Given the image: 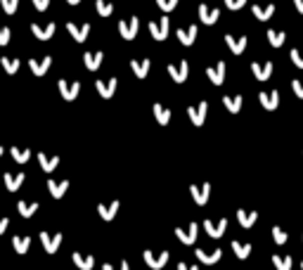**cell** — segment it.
Segmentation results:
<instances>
[{"label":"cell","instance_id":"cell-1","mask_svg":"<svg viewBox=\"0 0 303 270\" xmlns=\"http://www.w3.org/2000/svg\"><path fill=\"white\" fill-rule=\"evenodd\" d=\"M57 88H60V92H62V98L66 100V102H72V100L78 98L80 83H78V81L69 83V81H64V78H60V81H57Z\"/></svg>","mask_w":303,"mask_h":270},{"label":"cell","instance_id":"cell-2","mask_svg":"<svg viewBox=\"0 0 303 270\" xmlns=\"http://www.w3.org/2000/svg\"><path fill=\"white\" fill-rule=\"evenodd\" d=\"M144 263L150 266L152 270H161L164 266H166V261H168V252H161V254H152V252H144Z\"/></svg>","mask_w":303,"mask_h":270},{"label":"cell","instance_id":"cell-3","mask_svg":"<svg viewBox=\"0 0 303 270\" xmlns=\"http://www.w3.org/2000/svg\"><path fill=\"white\" fill-rule=\"evenodd\" d=\"M188 72H190V62L188 60H182V62L178 64H168V74H170V78L176 83H182L185 78H188Z\"/></svg>","mask_w":303,"mask_h":270},{"label":"cell","instance_id":"cell-4","mask_svg":"<svg viewBox=\"0 0 303 270\" xmlns=\"http://www.w3.org/2000/svg\"><path fill=\"white\" fill-rule=\"evenodd\" d=\"M138 28H140V24H138V19H126V22H118V34L126 38V40H133L135 36H138Z\"/></svg>","mask_w":303,"mask_h":270},{"label":"cell","instance_id":"cell-5","mask_svg":"<svg viewBox=\"0 0 303 270\" xmlns=\"http://www.w3.org/2000/svg\"><path fill=\"white\" fill-rule=\"evenodd\" d=\"M40 242H43V249L48 254H54L57 249H60V244H62V234L60 232H54V234H50V232H40Z\"/></svg>","mask_w":303,"mask_h":270},{"label":"cell","instance_id":"cell-6","mask_svg":"<svg viewBox=\"0 0 303 270\" xmlns=\"http://www.w3.org/2000/svg\"><path fill=\"white\" fill-rule=\"evenodd\" d=\"M54 22H48V24H31V34L38 38V40H48V38H52L54 34Z\"/></svg>","mask_w":303,"mask_h":270},{"label":"cell","instance_id":"cell-7","mask_svg":"<svg viewBox=\"0 0 303 270\" xmlns=\"http://www.w3.org/2000/svg\"><path fill=\"white\" fill-rule=\"evenodd\" d=\"M66 31L72 34V38L76 43H83L90 34V24H74V22H69V24H66Z\"/></svg>","mask_w":303,"mask_h":270},{"label":"cell","instance_id":"cell-8","mask_svg":"<svg viewBox=\"0 0 303 270\" xmlns=\"http://www.w3.org/2000/svg\"><path fill=\"white\" fill-rule=\"evenodd\" d=\"M168 26H170V22L166 17H161L159 22H150V34L156 38V40H164L166 34H168Z\"/></svg>","mask_w":303,"mask_h":270},{"label":"cell","instance_id":"cell-9","mask_svg":"<svg viewBox=\"0 0 303 270\" xmlns=\"http://www.w3.org/2000/svg\"><path fill=\"white\" fill-rule=\"evenodd\" d=\"M188 114H190V118H192V124H194V126H202V124H204V118H206V114H208V102H199L196 107H190Z\"/></svg>","mask_w":303,"mask_h":270},{"label":"cell","instance_id":"cell-10","mask_svg":"<svg viewBox=\"0 0 303 270\" xmlns=\"http://www.w3.org/2000/svg\"><path fill=\"white\" fill-rule=\"evenodd\" d=\"M272 62H266V64H260V62H254L251 64V74L258 78V81H268L270 76H272Z\"/></svg>","mask_w":303,"mask_h":270},{"label":"cell","instance_id":"cell-11","mask_svg":"<svg viewBox=\"0 0 303 270\" xmlns=\"http://www.w3.org/2000/svg\"><path fill=\"white\" fill-rule=\"evenodd\" d=\"M190 192H192V197H194L196 204L204 206L206 202H208V194H211V185H208V182H204L202 188H199V185H190Z\"/></svg>","mask_w":303,"mask_h":270},{"label":"cell","instance_id":"cell-12","mask_svg":"<svg viewBox=\"0 0 303 270\" xmlns=\"http://www.w3.org/2000/svg\"><path fill=\"white\" fill-rule=\"evenodd\" d=\"M38 164H40V168H43L45 173H52L57 166H60V156L57 154H45L40 152L38 154Z\"/></svg>","mask_w":303,"mask_h":270},{"label":"cell","instance_id":"cell-13","mask_svg":"<svg viewBox=\"0 0 303 270\" xmlns=\"http://www.w3.org/2000/svg\"><path fill=\"white\" fill-rule=\"evenodd\" d=\"M24 178H26V176H24L22 171L5 173V176H2V180H5V188H8L10 192H17V190L22 188V182H24Z\"/></svg>","mask_w":303,"mask_h":270},{"label":"cell","instance_id":"cell-14","mask_svg":"<svg viewBox=\"0 0 303 270\" xmlns=\"http://www.w3.org/2000/svg\"><path fill=\"white\" fill-rule=\"evenodd\" d=\"M52 66V57H40V60H28V69L36 74V76H43L48 69Z\"/></svg>","mask_w":303,"mask_h":270},{"label":"cell","instance_id":"cell-15","mask_svg":"<svg viewBox=\"0 0 303 270\" xmlns=\"http://www.w3.org/2000/svg\"><path fill=\"white\" fill-rule=\"evenodd\" d=\"M225 69H228V64L218 62L216 66H208V69H206V76H208V78H211L216 86H220V83H223V78H225Z\"/></svg>","mask_w":303,"mask_h":270},{"label":"cell","instance_id":"cell-16","mask_svg":"<svg viewBox=\"0 0 303 270\" xmlns=\"http://www.w3.org/2000/svg\"><path fill=\"white\" fill-rule=\"evenodd\" d=\"M199 17H202L204 24H216L218 17H220V12H218L216 8H208L206 2H202V5H199Z\"/></svg>","mask_w":303,"mask_h":270},{"label":"cell","instance_id":"cell-17","mask_svg":"<svg viewBox=\"0 0 303 270\" xmlns=\"http://www.w3.org/2000/svg\"><path fill=\"white\" fill-rule=\"evenodd\" d=\"M48 190H50V194H52L54 199H60L64 197V192L69 190V180H52V178H48Z\"/></svg>","mask_w":303,"mask_h":270},{"label":"cell","instance_id":"cell-18","mask_svg":"<svg viewBox=\"0 0 303 270\" xmlns=\"http://www.w3.org/2000/svg\"><path fill=\"white\" fill-rule=\"evenodd\" d=\"M95 88H98L100 98L109 100L112 95H114V90H116V78H107V81H95Z\"/></svg>","mask_w":303,"mask_h":270},{"label":"cell","instance_id":"cell-19","mask_svg":"<svg viewBox=\"0 0 303 270\" xmlns=\"http://www.w3.org/2000/svg\"><path fill=\"white\" fill-rule=\"evenodd\" d=\"M102 57H104V54L100 52H86L83 54V62H86V69H88V72H98L100 69V64H102Z\"/></svg>","mask_w":303,"mask_h":270},{"label":"cell","instance_id":"cell-20","mask_svg":"<svg viewBox=\"0 0 303 270\" xmlns=\"http://www.w3.org/2000/svg\"><path fill=\"white\" fill-rule=\"evenodd\" d=\"M204 228H206V232L211 234V237H223L225 228H228V218H220L218 223H211V220H206Z\"/></svg>","mask_w":303,"mask_h":270},{"label":"cell","instance_id":"cell-21","mask_svg":"<svg viewBox=\"0 0 303 270\" xmlns=\"http://www.w3.org/2000/svg\"><path fill=\"white\" fill-rule=\"evenodd\" d=\"M72 258H74V263H76V268H80V270H90L92 266H95V256H90V254L76 252Z\"/></svg>","mask_w":303,"mask_h":270},{"label":"cell","instance_id":"cell-22","mask_svg":"<svg viewBox=\"0 0 303 270\" xmlns=\"http://www.w3.org/2000/svg\"><path fill=\"white\" fill-rule=\"evenodd\" d=\"M176 36H178V40L182 45H192V43H194V38H196V26L192 24L190 28H178V31H176Z\"/></svg>","mask_w":303,"mask_h":270},{"label":"cell","instance_id":"cell-23","mask_svg":"<svg viewBox=\"0 0 303 270\" xmlns=\"http://www.w3.org/2000/svg\"><path fill=\"white\" fill-rule=\"evenodd\" d=\"M260 104L266 109H277V104H280V92L277 90H272V92H260Z\"/></svg>","mask_w":303,"mask_h":270},{"label":"cell","instance_id":"cell-24","mask_svg":"<svg viewBox=\"0 0 303 270\" xmlns=\"http://www.w3.org/2000/svg\"><path fill=\"white\" fill-rule=\"evenodd\" d=\"M150 66H152V60H133V62H130V69L135 72L138 78H144L147 72H150Z\"/></svg>","mask_w":303,"mask_h":270},{"label":"cell","instance_id":"cell-25","mask_svg":"<svg viewBox=\"0 0 303 270\" xmlns=\"http://www.w3.org/2000/svg\"><path fill=\"white\" fill-rule=\"evenodd\" d=\"M176 234H178L180 242L194 244V240H196V223L190 225V230H182V228H178V230H176Z\"/></svg>","mask_w":303,"mask_h":270},{"label":"cell","instance_id":"cell-26","mask_svg":"<svg viewBox=\"0 0 303 270\" xmlns=\"http://www.w3.org/2000/svg\"><path fill=\"white\" fill-rule=\"evenodd\" d=\"M225 43H228V48H230L234 54H242L244 52V48H246V38H234V36H225Z\"/></svg>","mask_w":303,"mask_h":270},{"label":"cell","instance_id":"cell-27","mask_svg":"<svg viewBox=\"0 0 303 270\" xmlns=\"http://www.w3.org/2000/svg\"><path fill=\"white\" fill-rule=\"evenodd\" d=\"M237 220H240L242 228H251L258 220V214L256 211H237Z\"/></svg>","mask_w":303,"mask_h":270},{"label":"cell","instance_id":"cell-28","mask_svg":"<svg viewBox=\"0 0 303 270\" xmlns=\"http://www.w3.org/2000/svg\"><path fill=\"white\" fill-rule=\"evenodd\" d=\"M196 256H199V261H204V263H218L220 261V256H223V252H220V249H214V252L196 249Z\"/></svg>","mask_w":303,"mask_h":270},{"label":"cell","instance_id":"cell-29","mask_svg":"<svg viewBox=\"0 0 303 270\" xmlns=\"http://www.w3.org/2000/svg\"><path fill=\"white\" fill-rule=\"evenodd\" d=\"M12 246L17 254H26L28 246H31V237H22V234H14L12 237Z\"/></svg>","mask_w":303,"mask_h":270},{"label":"cell","instance_id":"cell-30","mask_svg":"<svg viewBox=\"0 0 303 270\" xmlns=\"http://www.w3.org/2000/svg\"><path fill=\"white\" fill-rule=\"evenodd\" d=\"M98 211H100V216L104 218V220H112V218L116 216V211H118V202H112L109 206H104V204H98Z\"/></svg>","mask_w":303,"mask_h":270},{"label":"cell","instance_id":"cell-31","mask_svg":"<svg viewBox=\"0 0 303 270\" xmlns=\"http://www.w3.org/2000/svg\"><path fill=\"white\" fill-rule=\"evenodd\" d=\"M242 102H244V98H242V95H230V98L225 95V98H223V104L230 109L232 114H237V112L242 109Z\"/></svg>","mask_w":303,"mask_h":270},{"label":"cell","instance_id":"cell-32","mask_svg":"<svg viewBox=\"0 0 303 270\" xmlns=\"http://www.w3.org/2000/svg\"><path fill=\"white\" fill-rule=\"evenodd\" d=\"M152 109H154V114H156V118H159L161 126H166V124H168V118H170L168 109L164 107V104H159V102H154V104H152Z\"/></svg>","mask_w":303,"mask_h":270},{"label":"cell","instance_id":"cell-33","mask_svg":"<svg viewBox=\"0 0 303 270\" xmlns=\"http://www.w3.org/2000/svg\"><path fill=\"white\" fill-rule=\"evenodd\" d=\"M17 208L24 218H31L38 211V202H31V204H26V202H17Z\"/></svg>","mask_w":303,"mask_h":270},{"label":"cell","instance_id":"cell-34","mask_svg":"<svg viewBox=\"0 0 303 270\" xmlns=\"http://www.w3.org/2000/svg\"><path fill=\"white\" fill-rule=\"evenodd\" d=\"M0 64H2V69H5L8 74H17L19 66H22V62L14 60V57H0Z\"/></svg>","mask_w":303,"mask_h":270},{"label":"cell","instance_id":"cell-35","mask_svg":"<svg viewBox=\"0 0 303 270\" xmlns=\"http://www.w3.org/2000/svg\"><path fill=\"white\" fill-rule=\"evenodd\" d=\"M272 12H275V5H266V8H260V5H254V17H258L260 22L270 19V17H272Z\"/></svg>","mask_w":303,"mask_h":270},{"label":"cell","instance_id":"cell-36","mask_svg":"<svg viewBox=\"0 0 303 270\" xmlns=\"http://www.w3.org/2000/svg\"><path fill=\"white\" fill-rule=\"evenodd\" d=\"M272 263L277 266V270H292V256H280V254H275L272 256Z\"/></svg>","mask_w":303,"mask_h":270},{"label":"cell","instance_id":"cell-37","mask_svg":"<svg viewBox=\"0 0 303 270\" xmlns=\"http://www.w3.org/2000/svg\"><path fill=\"white\" fill-rule=\"evenodd\" d=\"M10 152H12V156H14V162L17 164H26L28 156H31L28 150H19V147H10Z\"/></svg>","mask_w":303,"mask_h":270},{"label":"cell","instance_id":"cell-38","mask_svg":"<svg viewBox=\"0 0 303 270\" xmlns=\"http://www.w3.org/2000/svg\"><path fill=\"white\" fill-rule=\"evenodd\" d=\"M95 8H98L100 17H109V14L114 12V5H112V2H107V0H98V2H95Z\"/></svg>","mask_w":303,"mask_h":270},{"label":"cell","instance_id":"cell-39","mask_svg":"<svg viewBox=\"0 0 303 270\" xmlns=\"http://www.w3.org/2000/svg\"><path fill=\"white\" fill-rule=\"evenodd\" d=\"M232 249H234V254H237V258H246V256L251 254L249 244H242V242H237V240L232 242Z\"/></svg>","mask_w":303,"mask_h":270},{"label":"cell","instance_id":"cell-40","mask_svg":"<svg viewBox=\"0 0 303 270\" xmlns=\"http://www.w3.org/2000/svg\"><path fill=\"white\" fill-rule=\"evenodd\" d=\"M268 38H270V43L275 45V48H280V45L284 43V34H282V31H272V28H268Z\"/></svg>","mask_w":303,"mask_h":270},{"label":"cell","instance_id":"cell-41","mask_svg":"<svg viewBox=\"0 0 303 270\" xmlns=\"http://www.w3.org/2000/svg\"><path fill=\"white\" fill-rule=\"evenodd\" d=\"M0 2H2V10H5L8 14H14V12H17L19 0H0Z\"/></svg>","mask_w":303,"mask_h":270},{"label":"cell","instance_id":"cell-42","mask_svg":"<svg viewBox=\"0 0 303 270\" xmlns=\"http://www.w3.org/2000/svg\"><path fill=\"white\" fill-rule=\"evenodd\" d=\"M272 237H275L277 244H284L286 242V232L282 230V228H272Z\"/></svg>","mask_w":303,"mask_h":270},{"label":"cell","instance_id":"cell-43","mask_svg":"<svg viewBox=\"0 0 303 270\" xmlns=\"http://www.w3.org/2000/svg\"><path fill=\"white\" fill-rule=\"evenodd\" d=\"M156 2H159V8L164 10V12H170V10L178 5V0H156Z\"/></svg>","mask_w":303,"mask_h":270},{"label":"cell","instance_id":"cell-44","mask_svg":"<svg viewBox=\"0 0 303 270\" xmlns=\"http://www.w3.org/2000/svg\"><path fill=\"white\" fill-rule=\"evenodd\" d=\"M12 34H10V26H0V45H8Z\"/></svg>","mask_w":303,"mask_h":270},{"label":"cell","instance_id":"cell-45","mask_svg":"<svg viewBox=\"0 0 303 270\" xmlns=\"http://www.w3.org/2000/svg\"><path fill=\"white\" fill-rule=\"evenodd\" d=\"M292 60H294V64H296V66H298V69H303V54L298 52L296 48H294V50H292Z\"/></svg>","mask_w":303,"mask_h":270},{"label":"cell","instance_id":"cell-46","mask_svg":"<svg viewBox=\"0 0 303 270\" xmlns=\"http://www.w3.org/2000/svg\"><path fill=\"white\" fill-rule=\"evenodd\" d=\"M292 88H294V92H296V98H303V81H292Z\"/></svg>","mask_w":303,"mask_h":270},{"label":"cell","instance_id":"cell-47","mask_svg":"<svg viewBox=\"0 0 303 270\" xmlns=\"http://www.w3.org/2000/svg\"><path fill=\"white\" fill-rule=\"evenodd\" d=\"M102 270H130V268H128V261H121V266H118V268H114L112 263H104V266H102Z\"/></svg>","mask_w":303,"mask_h":270},{"label":"cell","instance_id":"cell-48","mask_svg":"<svg viewBox=\"0 0 303 270\" xmlns=\"http://www.w3.org/2000/svg\"><path fill=\"white\" fill-rule=\"evenodd\" d=\"M34 5H36L38 12H45V10H48V5H50V0H34Z\"/></svg>","mask_w":303,"mask_h":270},{"label":"cell","instance_id":"cell-49","mask_svg":"<svg viewBox=\"0 0 303 270\" xmlns=\"http://www.w3.org/2000/svg\"><path fill=\"white\" fill-rule=\"evenodd\" d=\"M225 2H228V8H230V10H240L246 0H225Z\"/></svg>","mask_w":303,"mask_h":270},{"label":"cell","instance_id":"cell-50","mask_svg":"<svg viewBox=\"0 0 303 270\" xmlns=\"http://www.w3.org/2000/svg\"><path fill=\"white\" fill-rule=\"evenodd\" d=\"M8 225H10V218H0V234L8 230Z\"/></svg>","mask_w":303,"mask_h":270},{"label":"cell","instance_id":"cell-51","mask_svg":"<svg viewBox=\"0 0 303 270\" xmlns=\"http://www.w3.org/2000/svg\"><path fill=\"white\" fill-rule=\"evenodd\" d=\"M178 270H199V268H194V266H188V263H180Z\"/></svg>","mask_w":303,"mask_h":270},{"label":"cell","instance_id":"cell-52","mask_svg":"<svg viewBox=\"0 0 303 270\" xmlns=\"http://www.w3.org/2000/svg\"><path fill=\"white\" fill-rule=\"evenodd\" d=\"M294 2H296V10L303 14V0H294Z\"/></svg>","mask_w":303,"mask_h":270},{"label":"cell","instance_id":"cell-53","mask_svg":"<svg viewBox=\"0 0 303 270\" xmlns=\"http://www.w3.org/2000/svg\"><path fill=\"white\" fill-rule=\"evenodd\" d=\"M66 2H69V5H78L80 0H66Z\"/></svg>","mask_w":303,"mask_h":270},{"label":"cell","instance_id":"cell-54","mask_svg":"<svg viewBox=\"0 0 303 270\" xmlns=\"http://www.w3.org/2000/svg\"><path fill=\"white\" fill-rule=\"evenodd\" d=\"M2 152H5V147H0V156H2Z\"/></svg>","mask_w":303,"mask_h":270},{"label":"cell","instance_id":"cell-55","mask_svg":"<svg viewBox=\"0 0 303 270\" xmlns=\"http://www.w3.org/2000/svg\"><path fill=\"white\" fill-rule=\"evenodd\" d=\"M301 268H303V263H301Z\"/></svg>","mask_w":303,"mask_h":270}]
</instances>
